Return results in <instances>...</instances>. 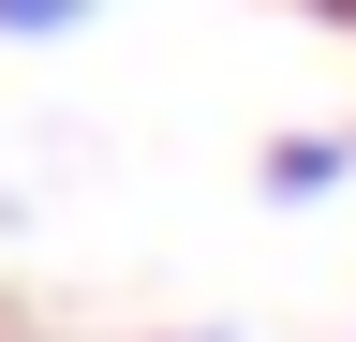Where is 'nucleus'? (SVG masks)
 Masks as SVG:
<instances>
[{"label": "nucleus", "mask_w": 356, "mask_h": 342, "mask_svg": "<svg viewBox=\"0 0 356 342\" xmlns=\"http://www.w3.org/2000/svg\"><path fill=\"white\" fill-rule=\"evenodd\" d=\"M341 179H356V134H282V149H267V194H282V208L341 194Z\"/></svg>", "instance_id": "obj_1"}, {"label": "nucleus", "mask_w": 356, "mask_h": 342, "mask_svg": "<svg viewBox=\"0 0 356 342\" xmlns=\"http://www.w3.org/2000/svg\"><path fill=\"white\" fill-rule=\"evenodd\" d=\"M74 15H89V0H0V30H15V45H60Z\"/></svg>", "instance_id": "obj_2"}, {"label": "nucleus", "mask_w": 356, "mask_h": 342, "mask_svg": "<svg viewBox=\"0 0 356 342\" xmlns=\"http://www.w3.org/2000/svg\"><path fill=\"white\" fill-rule=\"evenodd\" d=\"M208 342H222V327H208Z\"/></svg>", "instance_id": "obj_4"}, {"label": "nucleus", "mask_w": 356, "mask_h": 342, "mask_svg": "<svg viewBox=\"0 0 356 342\" xmlns=\"http://www.w3.org/2000/svg\"><path fill=\"white\" fill-rule=\"evenodd\" d=\"M312 15H341V30H356V0H312Z\"/></svg>", "instance_id": "obj_3"}]
</instances>
